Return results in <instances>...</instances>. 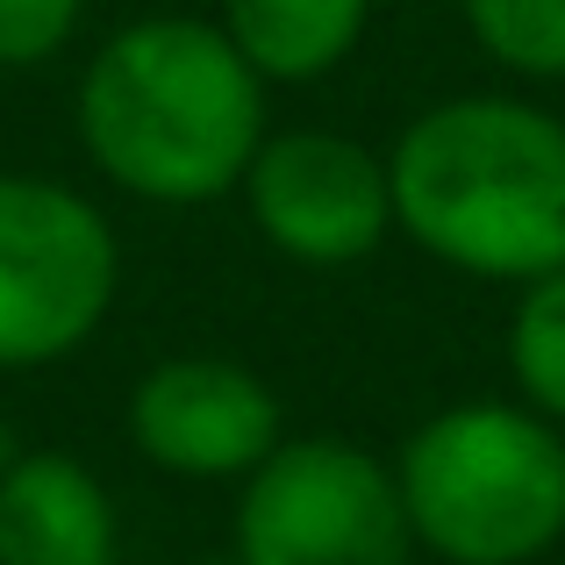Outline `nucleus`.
Returning <instances> with one entry per match:
<instances>
[{"mask_svg": "<svg viewBox=\"0 0 565 565\" xmlns=\"http://www.w3.org/2000/svg\"><path fill=\"white\" fill-rule=\"evenodd\" d=\"M86 0H0V72H43L79 43Z\"/></svg>", "mask_w": 565, "mask_h": 565, "instance_id": "f8f14e48", "label": "nucleus"}, {"mask_svg": "<svg viewBox=\"0 0 565 565\" xmlns=\"http://www.w3.org/2000/svg\"><path fill=\"white\" fill-rule=\"evenodd\" d=\"M466 36L515 79H565V0H458Z\"/></svg>", "mask_w": 565, "mask_h": 565, "instance_id": "9b49d317", "label": "nucleus"}, {"mask_svg": "<svg viewBox=\"0 0 565 565\" xmlns=\"http://www.w3.org/2000/svg\"><path fill=\"white\" fill-rule=\"evenodd\" d=\"M122 509L72 451H14L0 472V565H115Z\"/></svg>", "mask_w": 565, "mask_h": 565, "instance_id": "6e6552de", "label": "nucleus"}, {"mask_svg": "<svg viewBox=\"0 0 565 565\" xmlns=\"http://www.w3.org/2000/svg\"><path fill=\"white\" fill-rule=\"evenodd\" d=\"M394 230L466 279L523 287L565 265V122L523 94L429 100L386 143Z\"/></svg>", "mask_w": 565, "mask_h": 565, "instance_id": "f03ea898", "label": "nucleus"}, {"mask_svg": "<svg viewBox=\"0 0 565 565\" xmlns=\"http://www.w3.org/2000/svg\"><path fill=\"white\" fill-rule=\"evenodd\" d=\"M215 22L265 86H316L359 57L373 0H222Z\"/></svg>", "mask_w": 565, "mask_h": 565, "instance_id": "1a4fd4ad", "label": "nucleus"}, {"mask_svg": "<svg viewBox=\"0 0 565 565\" xmlns=\"http://www.w3.org/2000/svg\"><path fill=\"white\" fill-rule=\"evenodd\" d=\"M129 444L151 472L193 487H236L279 451L287 408L273 380L222 351H172L129 386Z\"/></svg>", "mask_w": 565, "mask_h": 565, "instance_id": "0eeeda50", "label": "nucleus"}, {"mask_svg": "<svg viewBox=\"0 0 565 565\" xmlns=\"http://www.w3.org/2000/svg\"><path fill=\"white\" fill-rule=\"evenodd\" d=\"M122 230L51 172H0V373H51L108 330Z\"/></svg>", "mask_w": 565, "mask_h": 565, "instance_id": "20e7f679", "label": "nucleus"}, {"mask_svg": "<svg viewBox=\"0 0 565 565\" xmlns=\"http://www.w3.org/2000/svg\"><path fill=\"white\" fill-rule=\"evenodd\" d=\"M22 451V444H14V423H8V408H0V472H8V458Z\"/></svg>", "mask_w": 565, "mask_h": 565, "instance_id": "ddd939ff", "label": "nucleus"}, {"mask_svg": "<svg viewBox=\"0 0 565 565\" xmlns=\"http://www.w3.org/2000/svg\"><path fill=\"white\" fill-rule=\"evenodd\" d=\"M509 380L515 401L552 415L565 429V265L544 279H523L509 308Z\"/></svg>", "mask_w": 565, "mask_h": 565, "instance_id": "9d476101", "label": "nucleus"}, {"mask_svg": "<svg viewBox=\"0 0 565 565\" xmlns=\"http://www.w3.org/2000/svg\"><path fill=\"white\" fill-rule=\"evenodd\" d=\"M273 86L244 65L215 14H137L79 65L72 129L122 201L207 207L244 186L265 143Z\"/></svg>", "mask_w": 565, "mask_h": 565, "instance_id": "f257e3e1", "label": "nucleus"}, {"mask_svg": "<svg viewBox=\"0 0 565 565\" xmlns=\"http://www.w3.org/2000/svg\"><path fill=\"white\" fill-rule=\"evenodd\" d=\"M244 215L287 265L344 273L394 236L386 151L344 129H265L244 172Z\"/></svg>", "mask_w": 565, "mask_h": 565, "instance_id": "423d86ee", "label": "nucleus"}, {"mask_svg": "<svg viewBox=\"0 0 565 565\" xmlns=\"http://www.w3.org/2000/svg\"><path fill=\"white\" fill-rule=\"evenodd\" d=\"M230 565H415L394 458L330 429L279 437V451L236 480Z\"/></svg>", "mask_w": 565, "mask_h": 565, "instance_id": "39448f33", "label": "nucleus"}, {"mask_svg": "<svg viewBox=\"0 0 565 565\" xmlns=\"http://www.w3.org/2000/svg\"><path fill=\"white\" fill-rule=\"evenodd\" d=\"M415 552L444 565H537L565 537V429L523 401H451L394 451Z\"/></svg>", "mask_w": 565, "mask_h": 565, "instance_id": "7ed1b4c3", "label": "nucleus"}]
</instances>
